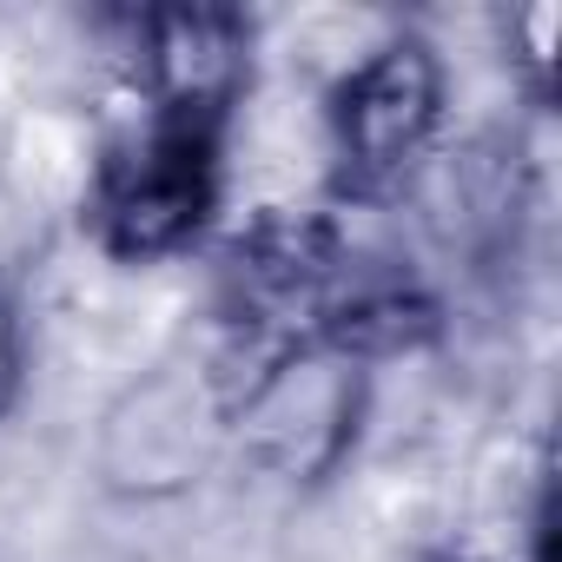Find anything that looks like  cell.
Listing matches in <instances>:
<instances>
[{
  "instance_id": "cell-3",
  "label": "cell",
  "mask_w": 562,
  "mask_h": 562,
  "mask_svg": "<svg viewBox=\"0 0 562 562\" xmlns=\"http://www.w3.org/2000/svg\"><path fill=\"white\" fill-rule=\"evenodd\" d=\"M443 113H450V74L424 34L404 27L364 47L325 100V146H331L338 192L351 199L397 192L430 159Z\"/></svg>"
},
{
  "instance_id": "cell-6",
  "label": "cell",
  "mask_w": 562,
  "mask_h": 562,
  "mask_svg": "<svg viewBox=\"0 0 562 562\" xmlns=\"http://www.w3.org/2000/svg\"><path fill=\"white\" fill-rule=\"evenodd\" d=\"M21 397H27V312L0 271V424L21 411Z\"/></svg>"
},
{
  "instance_id": "cell-5",
  "label": "cell",
  "mask_w": 562,
  "mask_h": 562,
  "mask_svg": "<svg viewBox=\"0 0 562 562\" xmlns=\"http://www.w3.org/2000/svg\"><path fill=\"white\" fill-rule=\"evenodd\" d=\"M126 41H133L139 113L232 133V113L251 87V21L245 14L153 8L126 21Z\"/></svg>"
},
{
  "instance_id": "cell-7",
  "label": "cell",
  "mask_w": 562,
  "mask_h": 562,
  "mask_svg": "<svg viewBox=\"0 0 562 562\" xmlns=\"http://www.w3.org/2000/svg\"><path fill=\"white\" fill-rule=\"evenodd\" d=\"M424 562H463V555H424Z\"/></svg>"
},
{
  "instance_id": "cell-4",
  "label": "cell",
  "mask_w": 562,
  "mask_h": 562,
  "mask_svg": "<svg viewBox=\"0 0 562 562\" xmlns=\"http://www.w3.org/2000/svg\"><path fill=\"white\" fill-rule=\"evenodd\" d=\"M225 411L232 384L212 378V364H159L139 378L100 430V463L113 490L126 496H172L212 470L225 450Z\"/></svg>"
},
{
  "instance_id": "cell-2",
  "label": "cell",
  "mask_w": 562,
  "mask_h": 562,
  "mask_svg": "<svg viewBox=\"0 0 562 562\" xmlns=\"http://www.w3.org/2000/svg\"><path fill=\"white\" fill-rule=\"evenodd\" d=\"M364 417V358L305 331L285 345H265L258 364L232 384L225 450H238L258 476L278 483H325Z\"/></svg>"
},
{
  "instance_id": "cell-1",
  "label": "cell",
  "mask_w": 562,
  "mask_h": 562,
  "mask_svg": "<svg viewBox=\"0 0 562 562\" xmlns=\"http://www.w3.org/2000/svg\"><path fill=\"white\" fill-rule=\"evenodd\" d=\"M225 192V133L153 120L126 126L87 166V225L120 265H166L192 251Z\"/></svg>"
}]
</instances>
